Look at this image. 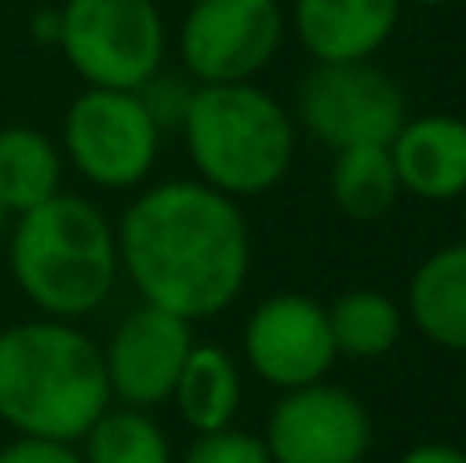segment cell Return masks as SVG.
<instances>
[{
  "label": "cell",
  "mask_w": 466,
  "mask_h": 463,
  "mask_svg": "<svg viewBox=\"0 0 466 463\" xmlns=\"http://www.w3.org/2000/svg\"><path fill=\"white\" fill-rule=\"evenodd\" d=\"M295 123L323 148L389 144L410 119L405 87L377 57L369 62H315L295 95Z\"/></svg>",
  "instance_id": "52a82bcc"
},
{
  "label": "cell",
  "mask_w": 466,
  "mask_h": 463,
  "mask_svg": "<svg viewBox=\"0 0 466 463\" xmlns=\"http://www.w3.org/2000/svg\"><path fill=\"white\" fill-rule=\"evenodd\" d=\"M290 37L282 0H193L180 16L177 54L185 78L254 82Z\"/></svg>",
  "instance_id": "ba28073f"
},
{
  "label": "cell",
  "mask_w": 466,
  "mask_h": 463,
  "mask_svg": "<svg viewBox=\"0 0 466 463\" xmlns=\"http://www.w3.org/2000/svg\"><path fill=\"white\" fill-rule=\"evenodd\" d=\"M193 87H197L193 78H180V74L160 70V74H152V78H147L144 87L136 90V95L144 98L147 115L156 119V128H160L164 136H168V131H177V128H180V119H185L188 98H193Z\"/></svg>",
  "instance_id": "44dd1931"
},
{
  "label": "cell",
  "mask_w": 466,
  "mask_h": 463,
  "mask_svg": "<svg viewBox=\"0 0 466 463\" xmlns=\"http://www.w3.org/2000/svg\"><path fill=\"white\" fill-rule=\"evenodd\" d=\"M193 177L233 201H249L287 180L299 148V123L262 82L193 87L180 119Z\"/></svg>",
  "instance_id": "277c9868"
},
{
  "label": "cell",
  "mask_w": 466,
  "mask_h": 463,
  "mask_svg": "<svg viewBox=\"0 0 466 463\" xmlns=\"http://www.w3.org/2000/svg\"><path fill=\"white\" fill-rule=\"evenodd\" d=\"M180 463H270L262 435L241 431V427H221V431H201L185 448Z\"/></svg>",
  "instance_id": "ffe728a7"
},
{
  "label": "cell",
  "mask_w": 466,
  "mask_h": 463,
  "mask_svg": "<svg viewBox=\"0 0 466 463\" xmlns=\"http://www.w3.org/2000/svg\"><path fill=\"white\" fill-rule=\"evenodd\" d=\"M328 324L339 357L377 361L405 336V304L380 287H352L328 304Z\"/></svg>",
  "instance_id": "ac0fdd59"
},
{
  "label": "cell",
  "mask_w": 466,
  "mask_h": 463,
  "mask_svg": "<svg viewBox=\"0 0 466 463\" xmlns=\"http://www.w3.org/2000/svg\"><path fill=\"white\" fill-rule=\"evenodd\" d=\"M8 271L21 295L54 320H86L119 283L115 221L78 193H54L13 218Z\"/></svg>",
  "instance_id": "3957f363"
},
{
  "label": "cell",
  "mask_w": 466,
  "mask_h": 463,
  "mask_svg": "<svg viewBox=\"0 0 466 463\" xmlns=\"http://www.w3.org/2000/svg\"><path fill=\"white\" fill-rule=\"evenodd\" d=\"M33 37L41 41V46H57V8H46V13L33 16Z\"/></svg>",
  "instance_id": "cb8c5ba5"
},
{
  "label": "cell",
  "mask_w": 466,
  "mask_h": 463,
  "mask_svg": "<svg viewBox=\"0 0 466 463\" xmlns=\"http://www.w3.org/2000/svg\"><path fill=\"white\" fill-rule=\"evenodd\" d=\"M8 230H13V213H8L5 201H0V238H8Z\"/></svg>",
  "instance_id": "d4e9b609"
},
{
  "label": "cell",
  "mask_w": 466,
  "mask_h": 463,
  "mask_svg": "<svg viewBox=\"0 0 466 463\" xmlns=\"http://www.w3.org/2000/svg\"><path fill=\"white\" fill-rule=\"evenodd\" d=\"M328 193L344 218L352 221H377L397 205L401 185L389 144H348L331 152L328 169Z\"/></svg>",
  "instance_id": "e0dca14e"
},
{
  "label": "cell",
  "mask_w": 466,
  "mask_h": 463,
  "mask_svg": "<svg viewBox=\"0 0 466 463\" xmlns=\"http://www.w3.org/2000/svg\"><path fill=\"white\" fill-rule=\"evenodd\" d=\"M57 49L86 87L139 90L168 62V21L156 0H66Z\"/></svg>",
  "instance_id": "5b68a950"
},
{
  "label": "cell",
  "mask_w": 466,
  "mask_h": 463,
  "mask_svg": "<svg viewBox=\"0 0 466 463\" xmlns=\"http://www.w3.org/2000/svg\"><path fill=\"white\" fill-rule=\"evenodd\" d=\"M397 463H466V451L454 448V443H418Z\"/></svg>",
  "instance_id": "603a6c76"
},
{
  "label": "cell",
  "mask_w": 466,
  "mask_h": 463,
  "mask_svg": "<svg viewBox=\"0 0 466 463\" xmlns=\"http://www.w3.org/2000/svg\"><path fill=\"white\" fill-rule=\"evenodd\" d=\"M111 406L103 349L78 320H21L0 328V423L13 435L78 443Z\"/></svg>",
  "instance_id": "7a4b0ae2"
},
{
  "label": "cell",
  "mask_w": 466,
  "mask_h": 463,
  "mask_svg": "<svg viewBox=\"0 0 466 463\" xmlns=\"http://www.w3.org/2000/svg\"><path fill=\"white\" fill-rule=\"evenodd\" d=\"M241 390H246L241 361L233 357L229 349H221V345L197 341L193 349H188V361L177 377L172 406H177L180 423H185L193 435L221 431V427L238 423Z\"/></svg>",
  "instance_id": "9a60e30c"
},
{
  "label": "cell",
  "mask_w": 466,
  "mask_h": 463,
  "mask_svg": "<svg viewBox=\"0 0 466 463\" xmlns=\"http://www.w3.org/2000/svg\"><path fill=\"white\" fill-rule=\"evenodd\" d=\"M0 304H5V287H0Z\"/></svg>",
  "instance_id": "4316f807"
},
{
  "label": "cell",
  "mask_w": 466,
  "mask_h": 463,
  "mask_svg": "<svg viewBox=\"0 0 466 463\" xmlns=\"http://www.w3.org/2000/svg\"><path fill=\"white\" fill-rule=\"evenodd\" d=\"M405 5H421V8H442V5H459V0H405Z\"/></svg>",
  "instance_id": "484cf974"
},
{
  "label": "cell",
  "mask_w": 466,
  "mask_h": 463,
  "mask_svg": "<svg viewBox=\"0 0 466 463\" xmlns=\"http://www.w3.org/2000/svg\"><path fill=\"white\" fill-rule=\"evenodd\" d=\"M246 369L270 390H299L323 382L339 361L328 324V304L303 292H274L246 316L241 328Z\"/></svg>",
  "instance_id": "30bf717a"
},
{
  "label": "cell",
  "mask_w": 466,
  "mask_h": 463,
  "mask_svg": "<svg viewBox=\"0 0 466 463\" xmlns=\"http://www.w3.org/2000/svg\"><path fill=\"white\" fill-rule=\"evenodd\" d=\"M164 131L136 90L86 87L62 115V156L82 180L106 193L147 185L160 160Z\"/></svg>",
  "instance_id": "8992f818"
},
{
  "label": "cell",
  "mask_w": 466,
  "mask_h": 463,
  "mask_svg": "<svg viewBox=\"0 0 466 463\" xmlns=\"http://www.w3.org/2000/svg\"><path fill=\"white\" fill-rule=\"evenodd\" d=\"M397 185L413 201L446 205L466 197V119L430 111L410 115L389 139Z\"/></svg>",
  "instance_id": "4fadbf2b"
},
{
  "label": "cell",
  "mask_w": 466,
  "mask_h": 463,
  "mask_svg": "<svg viewBox=\"0 0 466 463\" xmlns=\"http://www.w3.org/2000/svg\"><path fill=\"white\" fill-rule=\"evenodd\" d=\"M262 443L270 463H364L372 451V415L352 390L323 377L279 394Z\"/></svg>",
  "instance_id": "9c48e42d"
},
{
  "label": "cell",
  "mask_w": 466,
  "mask_h": 463,
  "mask_svg": "<svg viewBox=\"0 0 466 463\" xmlns=\"http://www.w3.org/2000/svg\"><path fill=\"white\" fill-rule=\"evenodd\" d=\"M0 463H82L78 443L41 439V435H13L0 448Z\"/></svg>",
  "instance_id": "7402d4cb"
},
{
  "label": "cell",
  "mask_w": 466,
  "mask_h": 463,
  "mask_svg": "<svg viewBox=\"0 0 466 463\" xmlns=\"http://www.w3.org/2000/svg\"><path fill=\"white\" fill-rule=\"evenodd\" d=\"M82 463H177L172 439L152 410L111 402L78 439Z\"/></svg>",
  "instance_id": "d6986e66"
},
{
  "label": "cell",
  "mask_w": 466,
  "mask_h": 463,
  "mask_svg": "<svg viewBox=\"0 0 466 463\" xmlns=\"http://www.w3.org/2000/svg\"><path fill=\"white\" fill-rule=\"evenodd\" d=\"M405 320L421 341L466 357V242H446L413 267Z\"/></svg>",
  "instance_id": "5bb4252c"
},
{
  "label": "cell",
  "mask_w": 466,
  "mask_h": 463,
  "mask_svg": "<svg viewBox=\"0 0 466 463\" xmlns=\"http://www.w3.org/2000/svg\"><path fill=\"white\" fill-rule=\"evenodd\" d=\"M119 275L139 304L201 324L238 304L249 279V221L241 201L197 177L139 185L115 221Z\"/></svg>",
  "instance_id": "6da1fadb"
},
{
  "label": "cell",
  "mask_w": 466,
  "mask_h": 463,
  "mask_svg": "<svg viewBox=\"0 0 466 463\" xmlns=\"http://www.w3.org/2000/svg\"><path fill=\"white\" fill-rule=\"evenodd\" d=\"M405 0H290L287 29L311 62H369L393 41Z\"/></svg>",
  "instance_id": "7c38bea8"
},
{
  "label": "cell",
  "mask_w": 466,
  "mask_h": 463,
  "mask_svg": "<svg viewBox=\"0 0 466 463\" xmlns=\"http://www.w3.org/2000/svg\"><path fill=\"white\" fill-rule=\"evenodd\" d=\"M66 156L41 128L8 123L0 128V201L13 218L62 193Z\"/></svg>",
  "instance_id": "2e32d148"
},
{
  "label": "cell",
  "mask_w": 466,
  "mask_h": 463,
  "mask_svg": "<svg viewBox=\"0 0 466 463\" xmlns=\"http://www.w3.org/2000/svg\"><path fill=\"white\" fill-rule=\"evenodd\" d=\"M197 345L193 324L156 304H136L127 316L115 324L103 349L106 386L111 402L139 410H160L172 402L177 377L188 361V349Z\"/></svg>",
  "instance_id": "8fae6325"
}]
</instances>
